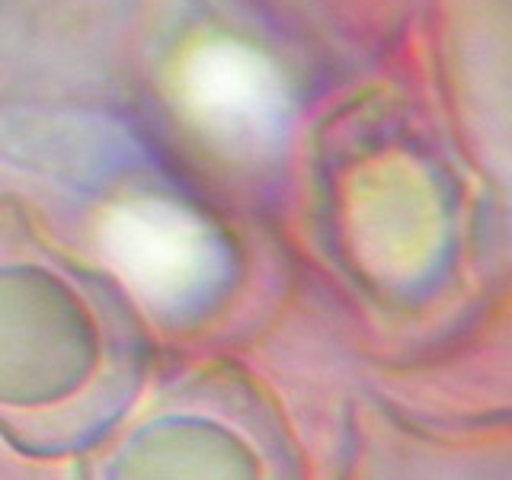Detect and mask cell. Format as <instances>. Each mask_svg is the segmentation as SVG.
Here are the masks:
<instances>
[{
	"instance_id": "obj_1",
	"label": "cell",
	"mask_w": 512,
	"mask_h": 480,
	"mask_svg": "<svg viewBox=\"0 0 512 480\" xmlns=\"http://www.w3.org/2000/svg\"><path fill=\"white\" fill-rule=\"evenodd\" d=\"M180 100L218 148L266 154L288 125V93L279 71L253 48L212 39L192 48L180 68Z\"/></svg>"
},
{
	"instance_id": "obj_2",
	"label": "cell",
	"mask_w": 512,
	"mask_h": 480,
	"mask_svg": "<svg viewBox=\"0 0 512 480\" xmlns=\"http://www.w3.org/2000/svg\"><path fill=\"white\" fill-rule=\"evenodd\" d=\"M100 247L138 298L176 308L212 282L218 247L183 208L160 199L125 202L103 218Z\"/></svg>"
}]
</instances>
